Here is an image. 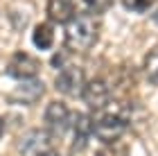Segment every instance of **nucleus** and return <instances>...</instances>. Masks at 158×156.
<instances>
[{"label": "nucleus", "mask_w": 158, "mask_h": 156, "mask_svg": "<svg viewBox=\"0 0 158 156\" xmlns=\"http://www.w3.org/2000/svg\"><path fill=\"white\" fill-rule=\"evenodd\" d=\"M99 39V23L93 14H77L66 25V50L88 52Z\"/></svg>", "instance_id": "1"}, {"label": "nucleus", "mask_w": 158, "mask_h": 156, "mask_svg": "<svg viewBox=\"0 0 158 156\" xmlns=\"http://www.w3.org/2000/svg\"><path fill=\"white\" fill-rule=\"evenodd\" d=\"M129 129V120L122 113H102L93 120V136L102 143H118L122 140V133Z\"/></svg>", "instance_id": "2"}, {"label": "nucleus", "mask_w": 158, "mask_h": 156, "mask_svg": "<svg viewBox=\"0 0 158 156\" xmlns=\"http://www.w3.org/2000/svg\"><path fill=\"white\" fill-rule=\"evenodd\" d=\"M45 131L52 138H63L68 131H73L75 113L68 109L63 102H52L45 109Z\"/></svg>", "instance_id": "3"}, {"label": "nucleus", "mask_w": 158, "mask_h": 156, "mask_svg": "<svg viewBox=\"0 0 158 156\" xmlns=\"http://www.w3.org/2000/svg\"><path fill=\"white\" fill-rule=\"evenodd\" d=\"M20 156H54V138L45 129H30L18 140Z\"/></svg>", "instance_id": "4"}, {"label": "nucleus", "mask_w": 158, "mask_h": 156, "mask_svg": "<svg viewBox=\"0 0 158 156\" xmlns=\"http://www.w3.org/2000/svg\"><path fill=\"white\" fill-rule=\"evenodd\" d=\"M81 100L86 102V106H88L90 111H104L106 106H109L113 102V91H111V84L106 79H90L88 84H86L84 88V95Z\"/></svg>", "instance_id": "5"}, {"label": "nucleus", "mask_w": 158, "mask_h": 156, "mask_svg": "<svg viewBox=\"0 0 158 156\" xmlns=\"http://www.w3.org/2000/svg\"><path fill=\"white\" fill-rule=\"evenodd\" d=\"M41 70V61L36 59V57L27 54V52H16L11 54V59L7 61V73H9L14 79H36Z\"/></svg>", "instance_id": "6"}, {"label": "nucleus", "mask_w": 158, "mask_h": 156, "mask_svg": "<svg viewBox=\"0 0 158 156\" xmlns=\"http://www.w3.org/2000/svg\"><path fill=\"white\" fill-rule=\"evenodd\" d=\"M86 84L88 82L84 77V70L77 66H66L56 77V91L68 97H81Z\"/></svg>", "instance_id": "7"}, {"label": "nucleus", "mask_w": 158, "mask_h": 156, "mask_svg": "<svg viewBox=\"0 0 158 156\" xmlns=\"http://www.w3.org/2000/svg\"><path fill=\"white\" fill-rule=\"evenodd\" d=\"M43 93H45V86L41 79H25L11 91L9 100L16 104H34L43 97Z\"/></svg>", "instance_id": "8"}, {"label": "nucleus", "mask_w": 158, "mask_h": 156, "mask_svg": "<svg viewBox=\"0 0 158 156\" xmlns=\"http://www.w3.org/2000/svg\"><path fill=\"white\" fill-rule=\"evenodd\" d=\"M48 16L52 23H70L75 18V0H48Z\"/></svg>", "instance_id": "9"}, {"label": "nucleus", "mask_w": 158, "mask_h": 156, "mask_svg": "<svg viewBox=\"0 0 158 156\" xmlns=\"http://www.w3.org/2000/svg\"><path fill=\"white\" fill-rule=\"evenodd\" d=\"M73 133H75V150L88 145V138L93 133V120L84 113H75V124H73Z\"/></svg>", "instance_id": "10"}, {"label": "nucleus", "mask_w": 158, "mask_h": 156, "mask_svg": "<svg viewBox=\"0 0 158 156\" xmlns=\"http://www.w3.org/2000/svg\"><path fill=\"white\" fill-rule=\"evenodd\" d=\"M32 41L39 50H50L54 43V27L50 23H39L32 32Z\"/></svg>", "instance_id": "11"}, {"label": "nucleus", "mask_w": 158, "mask_h": 156, "mask_svg": "<svg viewBox=\"0 0 158 156\" xmlns=\"http://www.w3.org/2000/svg\"><path fill=\"white\" fill-rule=\"evenodd\" d=\"M142 73H145V77L149 79V84L158 86V45L147 52L145 61H142Z\"/></svg>", "instance_id": "12"}, {"label": "nucleus", "mask_w": 158, "mask_h": 156, "mask_svg": "<svg viewBox=\"0 0 158 156\" xmlns=\"http://www.w3.org/2000/svg\"><path fill=\"white\" fill-rule=\"evenodd\" d=\"M95 156H129V145L118 140V143H106L102 150H97Z\"/></svg>", "instance_id": "13"}, {"label": "nucleus", "mask_w": 158, "mask_h": 156, "mask_svg": "<svg viewBox=\"0 0 158 156\" xmlns=\"http://www.w3.org/2000/svg\"><path fill=\"white\" fill-rule=\"evenodd\" d=\"M90 14H104L106 9H111L115 0H84Z\"/></svg>", "instance_id": "14"}, {"label": "nucleus", "mask_w": 158, "mask_h": 156, "mask_svg": "<svg viewBox=\"0 0 158 156\" xmlns=\"http://www.w3.org/2000/svg\"><path fill=\"white\" fill-rule=\"evenodd\" d=\"M156 2H158V0H124V5H127L131 11H140V14L149 11Z\"/></svg>", "instance_id": "15"}, {"label": "nucleus", "mask_w": 158, "mask_h": 156, "mask_svg": "<svg viewBox=\"0 0 158 156\" xmlns=\"http://www.w3.org/2000/svg\"><path fill=\"white\" fill-rule=\"evenodd\" d=\"M2 131H5V127H2V120H0V138H2Z\"/></svg>", "instance_id": "16"}, {"label": "nucleus", "mask_w": 158, "mask_h": 156, "mask_svg": "<svg viewBox=\"0 0 158 156\" xmlns=\"http://www.w3.org/2000/svg\"><path fill=\"white\" fill-rule=\"evenodd\" d=\"M54 156H61V154H54Z\"/></svg>", "instance_id": "17"}]
</instances>
